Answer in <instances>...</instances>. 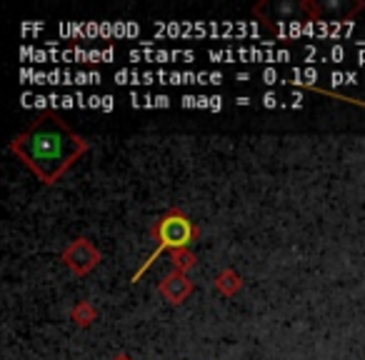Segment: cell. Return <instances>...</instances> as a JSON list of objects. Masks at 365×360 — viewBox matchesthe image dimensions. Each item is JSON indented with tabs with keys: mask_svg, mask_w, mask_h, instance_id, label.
<instances>
[{
	"mask_svg": "<svg viewBox=\"0 0 365 360\" xmlns=\"http://www.w3.org/2000/svg\"><path fill=\"white\" fill-rule=\"evenodd\" d=\"M11 150L43 183L51 185L88 150V143L51 113V115L38 118L28 130L13 138Z\"/></svg>",
	"mask_w": 365,
	"mask_h": 360,
	"instance_id": "obj_1",
	"label": "cell"
},
{
	"mask_svg": "<svg viewBox=\"0 0 365 360\" xmlns=\"http://www.w3.org/2000/svg\"><path fill=\"white\" fill-rule=\"evenodd\" d=\"M195 230H193V223L182 213H168L165 218L160 220V230H158V248L153 250V255L145 260L140 270L135 273V280L140 278V273H145L148 265L163 253V250H175V248H185V245L193 240Z\"/></svg>",
	"mask_w": 365,
	"mask_h": 360,
	"instance_id": "obj_2",
	"label": "cell"
}]
</instances>
